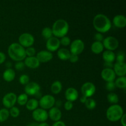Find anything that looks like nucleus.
Listing matches in <instances>:
<instances>
[{"label":"nucleus","instance_id":"20","mask_svg":"<svg viewBox=\"0 0 126 126\" xmlns=\"http://www.w3.org/2000/svg\"><path fill=\"white\" fill-rule=\"evenodd\" d=\"M113 24L118 28H123L126 25V17L124 15H116L113 19Z\"/></svg>","mask_w":126,"mask_h":126},{"label":"nucleus","instance_id":"7","mask_svg":"<svg viewBox=\"0 0 126 126\" xmlns=\"http://www.w3.org/2000/svg\"><path fill=\"white\" fill-rule=\"evenodd\" d=\"M103 47H105L107 50H114L119 46V41L118 39L114 36H109L107 38H104L102 41Z\"/></svg>","mask_w":126,"mask_h":126},{"label":"nucleus","instance_id":"40","mask_svg":"<svg viewBox=\"0 0 126 126\" xmlns=\"http://www.w3.org/2000/svg\"><path fill=\"white\" fill-rule=\"evenodd\" d=\"M103 39H104V38H103V36L102 33H97L94 34V39L95 40V41L102 42Z\"/></svg>","mask_w":126,"mask_h":126},{"label":"nucleus","instance_id":"19","mask_svg":"<svg viewBox=\"0 0 126 126\" xmlns=\"http://www.w3.org/2000/svg\"><path fill=\"white\" fill-rule=\"evenodd\" d=\"M113 70L116 75L120 76H126V64L125 62L116 63L113 65Z\"/></svg>","mask_w":126,"mask_h":126},{"label":"nucleus","instance_id":"26","mask_svg":"<svg viewBox=\"0 0 126 126\" xmlns=\"http://www.w3.org/2000/svg\"><path fill=\"white\" fill-rule=\"evenodd\" d=\"M62 89V84L59 81H55L50 86V91L54 94H57Z\"/></svg>","mask_w":126,"mask_h":126},{"label":"nucleus","instance_id":"21","mask_svg":"<svg viewBox=\"0 0 126 126\" xmlns=\"http://www.w3.org/2000/svg\"><path fill=\"white\" fill-rule=\"evenodd\" d=\"M16 77V72L12 68H7L4 70L2 74V78L5 81L11 82L13 81Z\"/></svg>","mask_w":126,"mask_h":126},{"label":"nucleus","instance_id":"5","mask_svg":"<svg viewBox=\"0 0 126 126\" xmlns=\"http://www.w3.org/2000/svg\"><path fill=\"white\" fill-rule=\"evenodd\" d=\"M55 100L54 96L47 94L44 95L43 97H41L39 98V100L38 101V103L41 108L46 110L53 107V106L55 104Z\"/></svg>","mask_w":126,"mask_h":126},{"label":"nucleus","instance_id":"13","mask_svg":"<svg viewBox=\"0 0 126 126\" xmlns=\"http://www.w3.org/2000/svg\"><path fill=\"white\" fill-rule=\"evenodd\" d=\"M60 45V40L58 38L55 36H52L48 39L46 41V47L48 51L54 52L57 50Z\"/></svg>","mask_w":126,"mask_h":126},{"label":"nucleus","instance_id":"45","mask_svg":"<svg viewBox=\"0 0 126 126\" xmlns=\"http://www.w3.org/2000/svg\"><path fill=\"white\" fill-rule=\"evenodd\" d=\"M126 114H124L123 115V116L121 118V123L122 126H126Z\"/></svg>","mask_w":126,"mask_h":126},{"label":"nucleus","instance_id":"52","mask_svg":"<svg viewBox=\"0 0 126 126\" xmlns=\"http://www.w3.org/2000/svg\"></svg>","mask_w":126,"mask_h":126},{"label":"nucleus","instance_id":"31","mask_svg":"<svg viewBox=\"0 0 126 126\" xmlns=\"http://www.w3.org/2000/svg\"><path fill=\"white\" fill-rule=\"evenodd\" d=\"M84 104L86 108L89 110H94L97 105L95 100L92 98H87Z\"/></svg>","mask_w":126,"mask_h":126},{"label":"nucleus","instance_id":"3","mask_svg":"<svg viewBox=\"0 0 126 126\" xmlns=\"http://www.w3.org/2000/svg\"><path fill=\"white\" fill-rule=\"evenodd\" d=\"M68 23L64 19H58L52 25V33L55 37L62 38L66 36L68 32Z\"/></svg>","mask_w":126,"mask_h":126},{"label":"nucleus","instance_id":"24","mask_svg":"<svg viewBox=\"0 0 126 126\" xmlns=\"http://www.w3.org/2000/svg\"><path fill=\"white\" fill-rule=\"evenodd\" d=\"M91 50L93 52L94 54H100L102 51L103 50L104 47H103L102 42L99 41H94L92 44L91 47Z\"/></svg>","mask_w":126,"mask_h":126},{"label":"nucleus","instance_id":"16","mask_svg":"<svg viewBox=\"0 0 126 126\" xmlns=\"http://www.w3.org/2000/svg\"><path fill=\"white\" fill-rule=\"evenodd\" d=\"M48 116H49L50 119L53 121H59L62 118L61 110L57 107H52L49 109V112H48Z\"/></svg>","mask_w":126,"mask_h":126},{"label":"nucleus","instance_id":"15","mask_svg":"<svg viewBox=\"0 0 126 126\" xmlns=\"http://www.w3.org/2000/svg\"><path fill=\"white\" fill-rule=\"evenodd\" d=\"M116 74L112 68H105L101 72V76L107 82L114 81L116 79Z\"/></svg>","mask_w":126,"mask_h":126},{"label":"nucleus","instance_id":"28","mask_svg":"<svg viewBox=\"0 0 126 126\" xmlns=\"http://www.w3.org/2000/svg\"><path fill=\"white\" fill-rule=\"evenodd\" d=\"M9 111L7 108H1L0 109V123L5 121L9 117Z\"/></svg>","mask_w":126,"mask_h":126},{"label":"nucleus","instance_id":"27","mask_svg":"<svg viewBox=\"0 0 126 126\" xmlns=\"http://www.w3.org/2000/svg\"><path fill=\"white\" fill-rule=\"evenodd\" d=\"M116 87L120 89H126V76H120L115 79L114 81Z\"/></svg>","mask_w":126,"mask_h":126},{"label":"nucleus","instance_id":"8","mask_svg":"<svg viewBox=\"0 0 126 126\" xmlns=\"http://www.w3.org/2000/svg\"><path fill=\"white\" fill-rule=\"evenodd\" d=\"M84 43L81 39H75L70 43V50L71 54L78 55L84 49Z\"/></svg>","mask_w":126,"mask_h":126},{"label":"nucleus","instance_id":"18","mask_svg":"<svg viewBox=\"0 0 126 126\" xmlns=\"http://www.w3.org/2000/svg\"><path fill=\"white\" fill-rule=\"evenodd\" d=\"M23 62H24L25 66L33 69L36 68L40 65V62L38 60V59L36 57V56L26 57Z\"/></svg>","mask_w":126,"mask_h":126},{"label":"nucleus","instance_id":"41","mask_svg":"<svg viewBox=\"0 0 126 126\" xmlns=\"http://www.w3.org/2000/svg\"><path fill=\"white\" fill-rule=\"evenodd\" d=\"M73 107V102H70V101H66V102L64 103V108H65V109L67 111L71 110L72 109Z\"/></svg>","mask_w":126,"mask_h":126},{"label":"nucleus","instance_id":"4","mask_svg":"<svg viewBox=\"0 0 126 126\" xmlns=\"http://www.w3.org/2000/svg\"><path fill=\"white\" fill-rule=\"evenodd\" d=\"M124 114L123 107L118 104L111 105L108 107L106 113L107 119L111 122L118 121L120 120Z\"/></svg>","mask_w":126,"mask_h":126},{"label":"nucleus","instance_id":"46","mask_svg":"<svg viewBox=\"0 0 126 126\" xmlns=\"http://www.w3.org/2000/svg\"><path fill=\"white\" fill-rule=\"evenodd\" d=\"M104 66L107 68H112L113 67V63H109V62H105Z\"/></svg>","mask_w":126,"mask_h":126},{"label":"nucleus","instance_id":"17","mask_svg":"<svg viewBox=\"0 0 126 126\" xmlns=\"http://www.w3.org/2000/svg\"><path fill=\"white\" fill-rule=\"evenodd\" d=\"M78 92L77 90L74 87H69L65 91V97L67 101L70 102H74L78 98Z\"/></svg>","mask_w":126,"mask_h":126},{"label":"nucleus","instance_id":"48","mask_svg":"<svg viewBox=\"0 0 126 126\" xmlns=\"http://www.w3.org/2000/svg\"><path fill=\"white\" fill-rule=\"evenodd\" d=\"M87 97H84V96H83L82 95V97H81V98H80V102H81V103H84L85 102H86V100H87Z\"/></svg>","mask_w":126,"mask_h":126},{"label":"nucleus","instance_id":"43","mask_svg":"<svg viewBox=\"0 0 126 126\" xmlns=\"http://www.w3.org/2000/svg\"><path fill=\"white\" fill-rule=\"evenodd\" d=\"M6 59V56L4 53H3L2 52H0V65L5 61Z\"/></svg>","mask_w":126,"mask_h":126},{"label":"nucleus","instance_id":"29","mask_svg":"<svg viewBox=\"0 0 126 126\" xmlns=\"http://www.w3.org/2000/svg\"><path fill=\"white\" fill-rule=\"evenodd\" d=\"M41 34L45 39L47 40L48 39L50 38L51 37L53 36L52 31V28L50 27H44L41 32Z\"/></svg>","mask_w":126,"mask_h":126},{"label":"nucleus","instance_id":"51","mask_svg":"<svg viewBox=\"0 0 126 126\" xmlns=\"http://www.w3.org/2000/svg\"><path fill=\"white\" fill-rule=\"evenodd\" d=\"M27 126H38V124L36 123H29Z\"/></svg>","mask_w":126,"mask_h":126},{"label":"nucleus","instance_id":"6","mask_svg":"<svg viewBox=\"0 0 126 126\" xmlns=\"http://www.w3.org/2000/svg\"><path fill=\"white\" fill-rule=\"evenodd\" d=\"M18 43L23 47H29L34 44V36L29 33H23L18 37Z\"/></svg>","mask_w":126,"mask_h":126},{"label":"nucleus","instance_id":"11","mask_svg":"<svg viewBox=\"0 0 126 126\" xmlns=\"http://www.w3.org/2000/svg\"><path fill=\"white\" fill-rule=\"evenodd\" d=\"M32 116L36 121L39 122V123L45 122L49 117L47 111L43 108H36L34 111H33Z\"/></svg>","mask_w":126,"mask_h":126},{"label":"nucleus","instance_id":"2","mask_svg":"<svg viewBox=\"0 0 126 126\" xmlns=\"http://www.w3.org/2000/svg\"><path fill=\"white\" fill-rule=\"evenodd\" d=\"M7 52L10 57L16 62L22 61L27 57L25 49L18 43H13L10 44Z\"/></svg>","mask_w":126,"mask_h":126},{"label":"nucleus","instance_id":"38","mask_svg":"<svg viewBox=\"0 0 126 126\" xmlns=\"http://www.w3.org/2000/svg\"><path fill=\"white\" fill-rule=\"evenodd\" d=\"M105 87L106 89H107V91H110V92L114 91V89L116 88V86H115V84H114V81L107 82V83H106Z\"/></svg>","mask_w":126,"mask_h":126},{"label":"nucleus","instance_id":"44","mask_svg":"<svg viewBox=\"0 0 126 126\" xmlns=\"http://www.w3.org/2000/svg\"><path fill=\"white\" fill-rule=\"evenodd\" d=\"M52 126H66V124L62 121H59L55 122Z\"/></svg>","mask_w":126,"mask_h":126},{"label":"nucleus","instance_id":"23","mask_svg":"<svg viewBox=\"0 0 126 126\" xmlns=\"http://www.w3.org/2000/svg\"><path fill=\"white\" fill-rule=\"evenodd\" d=\"M71 53L68 49L66 48H60L57 51V55L60 59L62 60H68Z\"/></svg>","mask_w":126,"mask_h":126},{"label":"nucleus","instance_id":"30","mask_svg":"<svg viewBox=\"0 0 126 126\" xmlns=\"http://www.w3.org/2000/svg\"><path fill=\"white\" fill-rule=\"evenodd\" d=\"M107 100L110 103H113V105L116 104L119 102V97L114 92H110L107 95Z\"/></svg>","mask_w":126,"mask_h":126},{"label":"nucleus","instance_id":"9","mask_svg":"<svg viewBox=\"0 0 126 126\" xmlns=\"http://www.w3.org/2000/svg\"><path fill=\"white\" fill-rule=\"evenodd\" d=\"M82 95L87 98H90L95 94L96 87L94 84L91 82H86L82 84L81 88Z\"/></svg>","mask_w":126,"mask_h":126},{"label":"nucleus","instance_id":"39","mask_svg":"<svg viewBox=\"0 0 126 126\" xmlns=\"http://www.w3.org/2000/svg\"><path fill=\"white\" fill-rule=\"evenodd\" d=\"M25 64L23 61L16 62L15 63V68L17 70H22L25 67Z\"/></svg>","mask_w":126,"mask_h":126},{"label":"nucleus","instance_id":"34","mask_svg":"<svg viewBox=\"0 0 126 126\" xmlns=\"http://www.w3.org/2000/svg\"><path fill=\"white\" fill-rule=\"evenodd\" d=\"M36 53V51L35 48L31 46L25 49V54L27 57L34 56Z\"/></svg>","mask_w":126,"mask_h":126},{"label":"nucleus","instance_id":"10","mask_svg":"<svg viewBox=\"0 0 126 126\" xmlns=\"http://www.w3.org/2000/svg\"><path fill=\"white\" fill-rule=\"evenodd\" d=\"M17 96L14 92H9L3 97L2 102L6 108H11L14 107V105L17 102Z\"/></svg>","mask_w":126,"mask_h":126},{"label":"nucleus","instance_id":"35","mask_svg":"<svg viewBox=\"0 0 126 126\" xmlns=\"http://www.w3.org/2000/svg\"><path fill=\"white\" fill-rule=\"evenodd\" d=\"M30 78L27 75H22L19 78V82H20L21 84L26 85L29 82Z\"/></svg>","mask_w":126,"mask_h":126},{"label":"nucleus","instance_id":"37","mask_svg":"<svg viewBox=\"0 0 126 126\" xmlns=\"http://www.w3.org/2000/svg\"><path fill=\"white\" fill-rule=\"evenodd\" d=\"M116 58L117 63H123L124 62V59H125V55H124V52H119L117 55L116 56Z\"/></svg>","mask_w":126,"mask_h":126},{"label":"nucleus","instance_id":"32","mask_svg":"<svg viewBox=\"0 0 126 126\" xmlns=\"http://www.w3.org/2000/svg\"><path fill=\"white\" fill-rule=\"evenodd\" d=\"M28 95L25 94H21L17 97V102L20 105H25L28 101Z\"/></svg>","mask_w":126,"mask_h":126},{"label":"nucleus","instance_id":"42","mask_svg":"<svg viewBox=\"0 0 126 126\" xmlns=\"http://www.w3.org/2000/svg\"><path fill=\"white\" fill-rule=\"evenodd\" d=\"M78 59H79L78 55H75V54H71V55H70V58H69L68 60H70V61L71 62L75 63V62H78Z\"/></svg>","mask_w":126,"mask_h":126},{"label":"nucleus","instance_id":"14","mask_svg":"<svg viewBox=\"0 0 126 126\" xmlns=\"http://www.w3.org/2000/svg\"><path fill=\"white\" fill-rule=\"evenodd\" d=\"M36 57L38 59L40 63H45L52 59L53 54L51 52L48 51L47 50H43L37 53Z\"/></svg>","mask_w":126,"mask_h":126},{"label":"nucleus","instance_id":"25","mask_svg":"<svg viewBox=\"0 0 126 126\" xmlns=\"http://www.w3.org/2000/svg\"><path fill=\"white\" fill-rule=\"evenodd\" d=\"M26 108L30 111H34L36 108H38L39 103L38 100L36 98H31L28 100L27 103H26Z\"/></svg>","mask_w":126,"mask_h":126},{"label":"nucleus","instance_id":"47","mask_svg":"<svg viewBox=\"0 0 126 126\" xmlns=\"http://www.w3.org/2000/svg\"><path fill=\"white\" fill-rule=\"evenodd\" d=\"M54 105H55V106H56L55 107L59 108V107H61L62 105V102L60 100H56L55 102V104Z\"/></svg>","mask_w":126,"mask_h":126},{"label":"nucleus","instance_id":"33","mask_svg":"<svg viewBox=\"0 0 126 126\" xmlns=\"http://www.w3.org/2000/svg\"><path fill=\"white\" fill-rule=\"evenodd\" d=\"M9 111L10 115L14 118H17L20 114V110L16 107H13L11 108Z\"/></svg>","mask_w":126,"mask_h":126},{"label":"nucleus","instance_id":"1","mask_svg":"<svg viewBox=\"0 0 126 126\" xmlns=\"http://www.w3.org/2000/svg\"><path fill=\"white\" fill-rule=\"evenodd\" d=\"M93 25L99 33H106L110 30L111 22L107 16L103 14H98L94 17Z\"/></svg>","mask_w":126,"mask_h":126},{"label":"nucleus","instance_id":"22","mask_svg":"<svg viewBox=\"0 0 126 126\" xmlns=\"http://www.w3.org/2000/svg\"><path fill=\"white\" fill-rule=\"evenodd\" d=\"M102 57L105 62L113 63L116 59V54L114 52L109 50H105L102 54Z\"/></svg>","mask_w":126,"mask_h":126},{"label":"nucleus","instance_id":"50","mask_svg":"<svg viewBox=\"0 0 126 126\" xmlns=\"http://www.w3.org/2000/svg\"><path fill=\"white\" fill-rule=\"evenodd\" d=\"M38 126H49L47 123L44 122V123H41L40 124H38Z\"/></svg>","mask_w":126,"mask_h":126},{"label":"nucleus","instance_id":"49","mask_svg":"<svg viewBox=\"0 0 126 126\" xmlns=\"http://www.w3.org/2000/svg\"><path fill=\"white\" fill-rule=\"evenodd\" d=\"M6 66L7 67V68H11V66H12V63L11 62L8 61L6 63Z\"/></svg>","mask_w":126,"mask_h":126},{"label":"nucleus","instance_id":"36","mask_svg":"<svg viewBox=\"0 0 126 126\" xmlns=\"http://www.w3.org/2000/svg\"><path fill=\"white\" fill-rule=\"evenodd\" d=\"M59 40H60V44H62L63 46H68L71 43L70 38L68 36H67L62 37L61 39H59Z\"/></svg>","mask_w":126,"mask_h":126},{"label":"nucleus","instance_id":"12","mask_svg":"<svg viewBox=\"0 0 126 126\" xmlns=\"http://www.w3.org/2000/svg\"><path fill=\"white\" fill-rule=\"evenodd\" d=\"M41 87L39 84L36 82H29L25 86L24 91L27 95H35L40 92Z\"/></svg>","mask_w":126,"mask_h":126}]
</instances>
